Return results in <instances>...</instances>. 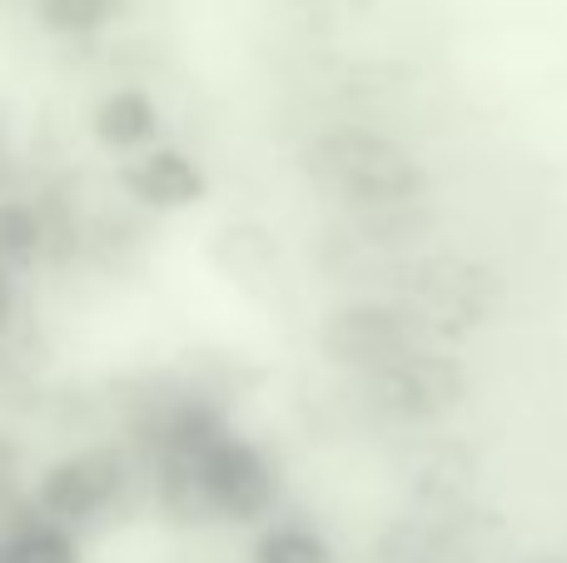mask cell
<instances>
[{"label":"cell","mask_w":567,"mask_h":563,"mask_svg":"<svg viewBox=\"0 0 567 563\" xmlns=\"http://www.w3.org/2000/svg\"><path fill=\"white\" fill-rule=\"evenodd\" d=\"M303 175L353 215H399L419 205L429 170L409 145L369 125H329L303 145Z\"/></svg>","instance_id":"cell-1"},{"label":"cell","mask_w":567,"mask_h":563,"mask_svg":"<svg viewBox=\"0 0 567 563\" xmlns=\"http://www.w3.org/2000/svg\"><path fill=\"white\" fill-rule=\"evenodd\" d=\"M195 469L199 504L209 519H229V524H269V514L279 509V469L255 439L219 429L209 444H199L189 454Z\"/></svg>","instance_id":"cell-2"},{"label":"cell","mask_w":567,"mask_h":563,"mask_svg":"<svg viewBox=\"0 0 567 563\" xmlns=\"http://www.w3.org/2000/svg\"><path fill=\"white\" fill-rule=\"evenodd\" d=\"M313 345H319V355L333 369H349V375L369 379L379 369L399 365L413 349H423V325L399 299H349V305L329 309L319 319Z\"/></svg>","instance_id":"cell-3"},{"label":"cell","mask_w":567,"mask_h":563,"mask_svg":"<svg viewBox=\"0 0 567 563\" xmlns=\"http://www.w3.org/2000/svg\"><path fill=\"white\" fill-rule=\"evenodd\" d=\"M363 399L379 419L389 424H439L468 399V369L443 349H413L399 365L379 369V375L359 379Z\"/></svg>","instance_id":"cell-4"},{"label":"cell","mask_w":567,"mask_h":563,"mask_svg":"<svg viewBox=\"0 0 567 563\" xmlns=\"http://www.w3.org/2000/svg\"><path fill=\"white\" fill-rule=\"evenodd\" d=\"M125 489V464L110 449H85V454H65L40 474L35 484V514L60 529H85L105 514Z\"/></svg>","instance_id":"cell-5"},{"label":"cell","mask_w":567,"mask_h":563,"mask_svg":"<svg viewBox=\"0 0 567 563\" xmlns=\"http://www.w3.org/2000/svg\"><path fill=\"white\" fill-rule=\"evenodd\" d=\"M493 295H498V275H488L473 259H429L419 265V279H413V295L403 305L419 315L423 335L429 329H443V335H463V329H478L483 319L493 315Z\"/></svg>","instance_id":"cell-6"},{"label":"cell","mask_w":567,"mask_h":563,"mask_svg":"<svg viewBox=\"0 0 567 563\" xmlns=\"http://www.w3.org/2000/svg\"><path fill=\"white\" fill-rule=\"evenodd\" d=\"M120 190L135 199L140 209L155 215H175V209H195L209 195V175L189 150L179 145H150L120 165Z\"/></svg>","instance_id":"cell-7"},{"label":"cell","mask_w":567,"mask_h":563,"mask_svg":"<svg viewBox=\"0 0 567 563\" xmlns=\"http://www.w3.org/2000/svg\"><path fill=\"white\" fill-rule=\"evenodd\" d=\"M483 549L468 539V529L458 519H429V514H413L399 519L379 534L369 563H478Z\"/></svg>","instance_id":"cell-8"},{"label":"cell","mask_w":567,"mask_h":563,"mask_svg":"<svg viewBox=\"0 0 567 563\" xmlns=\"http://www.w3.org/2000/svg\"><path fill=\"white\" fill-rule=\"evenodd\" d=\"M90 135L110 150V155H140L159 140V105L150 90L115 85L95 100L90 110Z\"/></svg>","instance_id":"cell-9"},{"label":"cell","mask_w":567,"mask_h":563,"mask_svg":"<svg viewBox=\"0 0 567 563\" xmlns=\"http://www.w3.org/2000/svg\"><path fill=\"white\" fill-rule=\"evenodd\" d=\"M50 249V219L40 205L20 195H0V269L25 275Z\"/></svg>","instance_id":"cell-10"},{"label":"cell","mask_w":567,"mask_h":563,"mask_svg":"<svg viewBox=\"0 0 567 563\" xmlns=\"http://www.w3.org/2000/svg\"><path fill=\"white\" fill-rule=\"evenodd\" d=\"M249 563H339V554L309 519H269L249 544Z\"/></svg>","instance_id":"cell-11"},{"label":"cell","mask_w":567,"mask_h":563,"mask_svg":"<svg viewBox=\"0 0 567 563\" xmlns=\"http://www.w3.org/2000/svg\"><path fill=\"white\" fill-rule=\"evenodd\" d=\"M0 563H80V544L70 529L35 514L0 544Z\"/></svg>","instance_id":"cell-12"},{"label":"cell","mask_w":567,"mask_h":563,"mask_svg":"<svg viewBox=\"0 0 567 563\" xmlns=\"http://www.w3.org/2000/svg\"><path fill=\"white\" fill-rule=\"evenodd\" d=\"M120 0H40V25L50 35H65V40H80V35H95L115 20Z\"/></svg>","instance_id":"cell-13"},{"label":"cell","mask_w":567,"mask_h":563,"mask_svg":"<svg viewBox=\"0 0 567 563\" xmlns=\"http://www.w3.org/2000/svg\"><path fill=\"white\" fill-rule=\"evenodd\" d=\"M16 305H20V295H16V275H10V269H0V335H6V329L16 325Z\"/></svg>","instance_id":"cell-14"},{"label":"cell","mask_w":567,"mask_h":563,"mask_svg":"<svg viewBox=\"0 0 567 563\" xmlns=\"http://www.w3.org/2000/svg\"><path fill=\"white\" fill-rule=\"evenodd\" d=\"M10 175V135H6V120H0V185Z\"/></svg>","instance_id":"cell-15"},{"label":"cell","mask_w":567,"mask_h":563,"mask_svg":"<svg viewBox=\"0 0 567 563\" xmlns=\"http://www.w3.org/2000/svg\"><path fill=\"white\" fill-rule=\"evenodd\" d=\"M523 563H567V559H523Z\"/></svg>","instance_id":"cell-16"}]
</instances>
